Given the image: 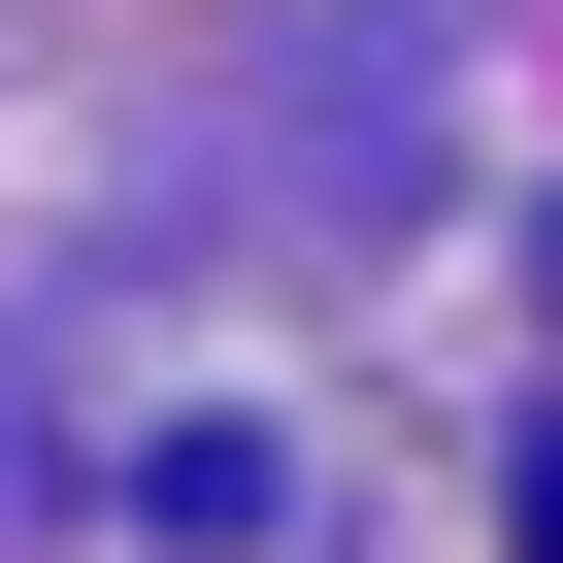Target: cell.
Wrapping results in <instances>:
<instances>
[{"instance_id":"cell-1","label":"cell","mask_w":563,"mask_h":563,"mask_svg":"<svg viewBox=\"0 0 563 563\" xmlns=\"http://www.w3.org/2000/svg\"><path fill=\"white\" fill-rule=\"evenodd\" d=\"M530 563H563V431H530Z\"/></svg>"}]
</instances>
